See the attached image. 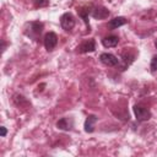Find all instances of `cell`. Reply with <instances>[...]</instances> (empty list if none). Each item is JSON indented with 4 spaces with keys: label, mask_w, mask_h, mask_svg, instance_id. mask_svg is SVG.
<instances>
[{
    "label": "cell",
    "mask_w": 157,
    "mask_h": 157,
    "mask_svg": "<svg viewBox=\"0 0 157 157\" xmlns=\"http://www.w3.org/2000/svg\"><path fill=\"white\" fill-rule=\"evenodd\" d=\"M44 25L39 21H31L27 22L25 26V34L29 38H32L33 40H38V38L40 37L42 32H43Z\"/></svg>",
    "instance_id": "6da1fadb"
},
{
    "label": "cell",
    "mask_w": 157,
    "mask_h": 157,
    "mask_svg": "<svg viewBox=\"0 0 157 157\" xmlns=\"http://www.w3.org/2000/svg\"><path fill=\"white\" fill-rule=\"evenodd\" d=\"M134 114L136 117V120L139 121H147L151 118V112L148 108H146L142 104L134 105Z\"/></svg>",
    "instance_id": "7a4b0ae2"
},
{
    "label": "cell",
    "mask_w": 157,
    "mask_h": 157,
    "mask_svg": "<svg viewBox=\"0 0 157 157\" xmlns=\"http://www.w3.org/2000/svg\"><path fill=\"white\" fill-rule=\"evenodd\" d=\"M75 23H76V21H75V17H74L72 13L65 12V13L61 15V17H60V26H61L63 29L69 32V31H71L75 27Z\"/></svg>",
    "instance_id": "3957f363"
},
{
    "label": "cell",
    "mask_w": 157,
    "mask_h": 157,
    "mask_svg": "<svg viewBox=\"0 0 157 157\" xmlns=\"http://www.w3.org/2000/svg\"><path fill=\"white\" fill-rule=\"evenodd\" d=\"M109 13H110L109 10L104 6L98 5V6H92L91 7V16L96 20H104L109 16Z\"/></svg>",
    "instance_id": "277c9868"
},
{
    "label": "cell",
    "mask_w": 157,
    "mask_h": 157,
    "mask_svg": "<svg viewBox=\"0 0 157 157\" xmlns=\"http://www.w3.org/2000/svg\"><path fill=\"white\" fill-rule=\"evenodd\" d=\"M56 44H58V36L54 32H48L44 36V47H45V49L48 52H52V50H54Z\"/></svg>",
    "instance_id": "5b68a950"
},
{
    "label": "cell",
    "mask_w": 157,
    "mask_h": 157,
    "mask_svg": "<svg viewBox=\"0 0 157 157\" xmlns=\"http://www.w3.org/2000/svg\"><path fill=\"white\" fill-rule=\"evenodd\" d=\"M99 60L102 64H104L107 66H115L119 64V59L110 53H102L99 55Z\"/></svg>",
    "instance_id": "8992f818"
},
{
    "label": "cell",
    "mask_w": 157,
    "mask_h": 157,
    "mask_svg": "<svg viewBox=\"0 0 157 157\" xmlns=\"http://www.w3.org/2000/svg\"><path fill=\"white\" fill-rule=\"evenodd\" d=\"M77 50L82 54L85 53H92L96 50V42L93 39H88V40H85L83 43H81L77 48Z\"/></svg>",
    "instance_id": "52a82bcc"
},
{
    "label": "cell",
    "mask_w": 157,
    "mask_h": 157,
    "mask_svg": "<svg viewBox=\"0 0 157 157\" xmlns=\"http://www.w3.org/2000/svg\"><path fill=\"white\" fill-rule=\"evenodd\" d=\"M97 120H98V118H97L94 114H90V115L86 118V120H85V125H83L85 131H86V132H93Z\"/></svg>",
    "instance_id": "ba28073f"
},
{
    "label": "cell",
    "mask_w": 157,
    "mask_h": 157,
    "mask_svg": "<svg viewBox=\"0 0 157 157\" xmlns=\"http://www.w3.org/2000/svg\"><path fill=\"white\" fill-rule=\"evenodd\" d=\"M56 126H58V129H60V130H65V131L71 130L72 126H74V120H72V118H69V117L61 118L60 120H58Z\"/></svg>",
    "instance_id": "9c48e42d"
},
{
    "label": "cell",
    "mask_w": 157,
    "mask_h": 157,
    "mask_svg": "<svg viewBox=\"0 0 157 157\" xmlns=\"http://www.w3.org/2000/svg\"><path fill=\"white\" fill-rule=\"evenodd\" d=\"M119 43V37L118 36H114V34H110V36H107L102 39V44L103 47L105 48H113V47H117Z\"/></svg>",
    "instance_id": "30bf717a"
},
{
    "label": "cell",
    "mask_w": 157,
    "mask_h": 157,
    "mask_svg": "<svg viewBox=\"0 0 157 157\" xmlns=\"http://www.w3.org/2000/svg\"><path fill=\"white\" fill-rule=\"evenodd\" d=\"M126 23H128V20H126L125 17H123V16H119V17H114V18L109 20L108 27H109L110 29H117L118 27L124 26V25H126Z\"/></svg>",
    "instance_id": "8fae6325"
},
{
    "label": "cell",
    "mask_w": 157,
    "mask_h": 157,
    "mask_svg": "<svg viewBox=\"0 0 157 157\" xmlns=\"http://www.w3.org/2000/svg\"><path fill=\"white\" fill-rule=\"evenodd\" d=\"M134 59H135V54H132L131 52H124L123 54H121V63H123V67H121V70H125L132 61H134Z\"/></svg>",
    "instance_id": "7c38bea8"
},
{
    "label": "cell",
    "mask_w": 157,
    "mask_h": 157,
    "mask_svg": "<svg viewBox=\"0 0 157 157\" xmlns=\"http://www.w3.org/2000/svg\"><path fill=\"white\" fill-rule=\"evenodd\" d=\"M91 7L92 5L90 6H83V7H80L77 9V12H78V16L83 20V22L90 27V22H88V15H91Z\"/></svg>",
    "instance_id": "4fadbf2b"
},
{
    "label": "cell",
    "mask_w": 157,
    "mask_h": 157,
    "mask_svg": "<svg viewBox=\"0 0 157 157\" xmlns=\"http://www.w3.org/2000/svg\"><path fill=\"white\" fill-rule=\"evenodd\" d=\"M33 2H34L36 7H45V6H48L50 4L49 0H34Z\"/></svg>",
    "instance_id": "5bb4252c"
},
{
    "label": "cell",
    "mask_w": 157,
    "mask_h": 157,
    "mask_svg": "<svg viewBox=\"0 0 157 157\" xmlns=\"http://www.w3.org/2000/svg\"><path fill=\"white\" fill-rule=\"evenodd\" d=\"M150 69H151V72H156L157 71V55L152 56L151 64H150Z\"/></svg>",
    "instance_id": "9a60e30c"
},
{
    "label": "cell",
    "mask_w": 157,
    "mask_h": 157,
    "mask_svg": "<svg viewBox=\"0 0 157 157\" xmlns=\"http://www.w3.org/2000/svg\"><path fill=\"white\" fill-rule=\"evenodd\" d=\"M0 129H1V137H5V136H6V132H7L6 128H5V126H1Z\"/></svg>",
    "instance_id": "2e32d148"
},
{
    "label": "cell",
    "mask_w": 157,
    "mask_h": 157,
    "mask_svg": "<svg viewBox=\"0 0 157 157\" xmlns=\"http://www.w3.org/2000/svg\"><path fill=\"white\" fill-rule=\"evenodd\" d=\"M155 45H156V48H157V39L155 40Z\"/></svg>",
    "instance_id": "e0dca14e"
}]
</instances>
